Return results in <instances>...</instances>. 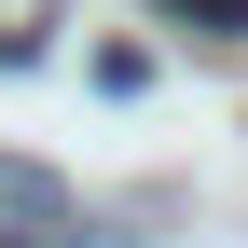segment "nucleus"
<instances>
[{"instance_id": "nucleus-1", "label": "nucleus", "mask_w": 248, "mask_h": 248, "mask_svg": "<svg viewBox=\"0 0 248 248\" xmlns=\"http://www.w3.org/2000/svg\"><path fill=\"white\" fill-rule=\"evenodd\" d=\"M152 14H179V28H221V42H248V0H152Z\"/></svg>"}]
</instances>
